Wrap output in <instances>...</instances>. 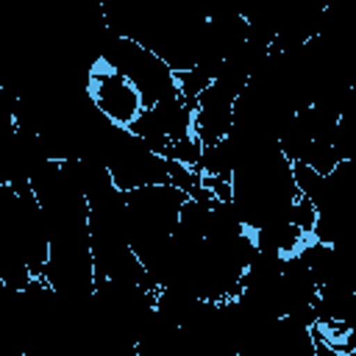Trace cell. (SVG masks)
<instances>
[{
    "label": "cell",
    "mask_w": 356,
    "mask_h": 356,
    "mask_svg": "<svg viewBox=\"0 0 356 356\" xmlns=\"http://www.w3.org/2000/svg\"><path fill=\"white\" fill-rule=\"evenodd\" d=\"M186 200L189 195L172 184L125 192V231L145 270H150L170 248Z\"/></svg>",
    "instance_id": "obj_1"
},
{
    "label": "cell",
    "mask_w": 356,
    "mask_h": 356,
    "mask_svg": "<svg viewBox=\"0 0 356 356\" xmlns=\"http://www.w3.org/2000/svg\"><path fill=\"white\" fill-rule=\"evenodd\" d=\"M97 61H103L108 70L122 75L142 97V106L150 108L156 103L181 97L178 89V75L147 47L136 44L134 39L117 36L103 25V39H100V53Z\"/></svg>",
    "instance_id": "obj_2"
},
{
    "label": "cell",
    "mask_w": 356,
    "mask_h": 356,
    "mask_svg": "<svg viewBox=\"0 0 356 356\" xmlns=\"http://www.w3.org/2000/svg\"><path fill=\"white\" fill-rule=\"evenodd\" d=\"M92 159H100L108 167L114 186L120 192H136L145 186L170 184V161L153 153L145 145V139H139L122 125H111L103 134Z\"/></svg>",
    "instance_id": "obj_3"
},
{
    "label": "cell",
    "mask_w": 356,
    "mask_h": 356,
    "mask_svg": "<svg viewBox=\"0 0 356 356\" xmlns=\"http://www.w3.org/2000/svg\"><path fill=\"white\" fill-rule=\"evenodd\" d=\"M192 125H195V103H186L184 97H172L145 108L128 125V131L145 139V145L164 159V150L170 145H178L195 136Z\"/></svg>",
    "instance_id": "obj_4"
},
{
    "label": "cell",
    "mask_w": 356,
    "mask_h": 356,
    "mask_svg": "<svg viewBox=\"0 0 356 356\" xmlns=\"http://www.w3.org/2000/svg\"><path fill=\"white\" fill-rule=\"evenodd\" d=\"M86 92L95 100V106L114 122L128 128L142 111V97L139 92L114 70H108L103 61L95 58V64L89 67V78H86Z\"/></svg>",
    "instance_id": "obj_5"
},
{
    "label": "cell",
    "mask_w": 356,
    "mask_h": 356,
    "mask_svg": "<svg viewBox=\"0 0 356 356\" xmlns=\"http://www.w3.org/2000/svg\"><path fill=\"white\" fill-rule=\"evenodd\" d=\"M236 97H239V92L225 86L222 81H214L197 97L192 131H195V139L203 147L228 139V134L234 131V103H236Z\"/></svg>",
    "instance_id": "obj_6"
},
{
    "label": "cell",
    "mask_w": 356,
    "mask_h": 356,
    "mask_svg": "<svg viewBox=\"0 0 356 356\" xmlns=\"http://www.w3.org/2000/svg\"><path fill=\"white\" fill-rule=\"evenodd\" d=\"M197 172L206 175V178H222V181H231V178H234V150H231V142L222 139V142H217V145L203 147Z\"/></svg>",
    "instance_id": "obj_7"
}]
</instances>
